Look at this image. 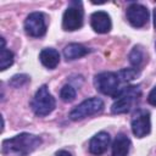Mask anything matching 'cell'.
Wrapping results in <instances>:
<instances>
[{
    "label": "cell",
    "instance_id": "obj_6",
    "mask_svg": "<svg viewBox=\"0 0 156 156\" xmlns=\"http://www.w3.org/2000/svg\"><path fill=\"white\" fill-rule=\"evenodd\" d=\"M83 17L84 11L82 9V2H71V6L67 7L62 16V28L69 32L79 29L83 26Z\"/></svg>",
    "mask_w": 156,
    "mask_h": 156
},
{
    "label": "cell",
    "instance_id": "obj_11",
    "mask_svg": "<svg viewBox=\"0 0 156 156\" xmlns=\"http://www.w3.org/2000/svg\"><path fill=\"white\" fill-rule=\"evenodd\" d=\"M110 141H111V138H110L108 133L99 132L89 141V151H90V154L96 155V156L102 155L107 150V147L110 145Z\"/></svg>",
    "mask_w": 156,
    "mask_h": 156
},
{
    "label": "cell",
    "instance_id": "obj_3",
    "mask_svg": "<svg viewBox=\"0 0 156 156\" xmlns=\"http://www.w3.org/2000/svg\"><path fill=\"white\" fill-rule=\"evenodd\" d=\"M30 106H32L33 112L39 117L48 116L49 113H51L54 111V108L56 106V101H55L54 96L50 94L46 85H41L37 90Z\"/></svg>",
    "mask_w": 156,
    "mask_h": 156
},
{
    "label": "cell",
    "instance_id": "obj_19",
    "mask_svg": "<svg viewBox=\"0 0 156 156\" xmlns=\"http://www.w3.org/2000/svg\"><path fill=\"white\" fill-rule=\"evenodd\" d=\"M118 76L121 78V80L129 82V80H133L138 76V71H136V68H124L118 72Z\"/></svg>",
    "mask_w": 156,
    "mask_h": 156
},
{
    "label": "cell",
    "instance_id": "obj_8",
    "mask_svg": "<svg viewBox=\"0 0 156 156\" xmlns=\"http://www.w3.org/2000/svg\"><path fill=\"white\" fill-rule=\"evenodd\" d=\"M24 30L30 37H43L46 33L45 17L41 12H32L24 21Z\"/></svg>",
    "mask_w": 156,
    "mask_h": 156
},
{
    "label": "cell",
    "instance_id": "obj_7",
    "mask_svg": "<svg viewBox=\"0 0 156 156\" xmlns=\"http://www.w3.org/2000/svg\"><path fill=\"white\" fill-rule=\"evenodd\" d=\"M132 132L136 138L146 136L151 130V121H150V112L147 110L139 108L132 117Z\"/></svg>",
    "mask_w": 156,
    "mask_h": 156
},
{
    "label": "cell",
    "instance_id": "obj_5",
    "mask_svg": "<svg viewBox=\"0 0 156 156\" xmlns=\"http://www.w3.org/2000/svg\"><path fill=\"white\" fill-rule=\"evenodd\" d=\"M119 82L121 78L116 72H101L94 78L96 89L105 95H111L112 98L119 89Z\"/></svg>",
    "mask_w": 156,
    "mask_h": 156
},
{
    "label": "cell",
    "instance_id": "obj_14",
    "mask_svg": "<svg viewBox=\"0 0 156 156\" xmlns=\"http://www.w3.org/2000/svg\"><path fill=\"white\" fill-rule=\"evenodd\" d=\"M89 52V49L83 46L82 44L78 43H72L68 44L65 49H63V56L67 61H72V60H77L83 56H85Z\"/></svg>",
    "mask_w": 156,
    "mask_h": 156
},
{
    "label": "cell",
    "instance_id": "obj_12",
    "mask_svg": "<svg viewBox=\"0 0 156 156\" xmlns=\"http://www.w3.org/2000/svg\"><path fill=\"white\" fill-rule=\"evenodd\" d=\"M111 149H112L111 156H128L129 150H130L129 138L123 133L117 134V136L115 138V140L112 143Z\"/></svg>",
    "mask_w": 156,
    "mask_h": 156
},
{
    "label": "cell",
    "instance_id": "obj_9",
    "mask_svg": "<svg viewBox=\"0 0 156 156\" xmlns=\"http://www.w3.org/2000/svg\"><path fill=\"white\" fill-rule=\"evenodd\" d=\"M127 20L133 27L141 28L149 21V11L141 4H132L127 9Z\"/></svg>",
    "mask_w": 156,
    "mask_h": 156
},
{
    "label": "cell",
    "instance_id": "obj_18",
    "mask_svg": "<svg viewBox=\"0 0 156 156\" xmlns=\"http://www.w3.org/2000/svg\"><path fill=\"white\" fill-rule=\"evenodd\" d=\"M28 82H29V77L27 74H15L10 79L9 84L11 87H13V88H21V87L26 85Z\"/></svg>",
    "mask_w": 156,
    "mask_h": 156
},
{
    "label": "cell",
    "instance_id": "obj_2",
    "mask_svg": "<svg viewBox=\"0 0 156 156\" xmlns=\"http://www.w3.org/2000/svg\"><path fill=\"white\" fill-rule=\"evenodd\" d=\"M141 94L140 85H128L119 88L118 91L113 95L116 101L111 106V112L115 115L127 113L133 107L134 102Z\"/></svg>",
    "mask_w": 156,
    "mask_h": 156
},
{
    "label": "cell",
    "instance_id": "obj_21",
    "mask_svg": "<svg viewBox=\"0 0 156 156\" xmlns=\"http://www.w3.org/2000/svg\"><path fill=\"white\" fill-rule=\"evenodd\" d=\"M56 156H72V155L66 150H60V151L56 152Z\"/></svg>",
    "mask_w": 156,
    "mask_h": 156
},
{
    "label": "cell",
    "instance_id": "obj_22",
    "mask_svg": "<svg viewBox=\"0 0 156 156\" xmlns=\"http://www.w3.org/2000/svg\"><path fill=\"white\" fill-rule=\"evenodd\" d=\"M154 27L156 29V9L154 10Z\"/></svg>",
    "mask_w": 156,
    "mask_h": 156
},
{
    "label": "cell",
    "instance_id": "obj_16",
    "mask_svg": "<svg viewBox=\"0 0 156 156\" xmlns=\"http://www.w3.org/2000/svg\"><path fill=\"white\" fill-rule=\"evenodd\" d=\"M145 61V52L140 45H135L129 54V62L134 68H139Z\"/></svg>",
    "mask_w": 156,
    "mask_h": 156
},
{
    "label": "cell",
    "instance_id": "obj_4",
    "mask_svg": "<svg viewBox=\"0 0 156 156\" xmlns=\"http://www.w3.org/2000/svg\"><path fill=\"white\" fill-rule=\"evenodd\" d=\"M104 110V101L100 98H90L80 102L69 112V118L72 121H79L85 117L96 115Z\"/></svg>",
    "mask_w": 156,
    "mask_h": 156
},
{
    "label": "cell",
    "instance_id": "obj_1",
    "mask_svg": "<svg viewBox=\"0 0 156 156\" xmlns=\"http://www.w3.org/2000/svg\"><path fill=\"white\" fill-rule=\"evenodd\" d=\"M41 144L38 135L30 133H21L10 139H5L1 144L4 156H27L37 150Z\"/></svg>",
    "mask_w": 156,
    "mask_h": 156
},
{
    "label": "cell",
    "instance_id": "obj_23",
    "mask_svg": "<svg viewBox=\"0 0 156 156\" xmlns=\"http://www.w3.org/2000/svg\"><path fill=\"white\" fill-rule=\"evenodd\" d=\"M155 49H156V41H155Z\"/></svg>",
    "mask_w": 156,
    "mask_h": 156
},
{
    "label": "cell",
    "instance_id": "obj_20",
    "mask_svg": "<svg viewBox=\"0 0 156 156\" xmlns=\"http://www.w3.org/2000/svg\"><path fill=\"white\" fill-rule=\"evenodd\" d=\"M147 102L152 106H156V85L151 89V91L147 95Z\"/></svg>",
    "mask_w": 156,
    "mask_h": 156
},
{
    "label": "cell",
    "instance_id": "obj_10",
    "mask_svg": "<svg viewBox=\"0 0 156 156\" xmlns=\"http://www.w3.org/2000/svg\"><path fill=\"white\" fill-rule=\"evenodd\" d=\"M90 26L96 33H100V34L107 33L111 30V27H112L111 17L105 11H96L90 17Z\"/></svg>",
    "mask_w": 156,
    "mask_h": 156
},
{
    "label": "cell",
    "instance_id": "obj_15",
    "mask_svg": "<svg viewBox=\"0 0 156 156\" xmlns=\"http://www.w3.org/2000/svg\"><path fill=\"white\" fill-rule=\"evenodd\" d=\"M15 60V55L12 51L5 48V39L1 38V55H0V69L5 71L10 66H12Z\"/></svg>",
    "mask_w": 156,
    "mask_h": 156
},
{
    "label": "cell",
    "instance_id": "obj_17",
    "mask_svg": "<svg viewBox=\"0 0 156 156\" xmlns=\"http://www.w3.org/2000/svg\"><path fill=\"white\" fill-rule=\"evenodd\" d=\"M60 98L65 102L73 101L76 99V90H74V88L72 85H69V84H65L61 88V90H60Z\"/></svg>",
    "mask_w": 156,
    "mask_h": 156
},
{
    "label": "cell",
    "instance_id": "obj_13",
    "mask_svg": "<svg viewBox=\"0 0 156 156\" xmlns=\"http://www.w3.org/2000/svg\"><path fill=\"white\" fill-rule=\"evenodd\" d=\"M39 58L43 66H45L49 69H54L60 62V54L57 50L52 48H46L40 51Z\"/></svg>",
    "mask_w": 156,
    "mask_h": 156
}]
</instances>
